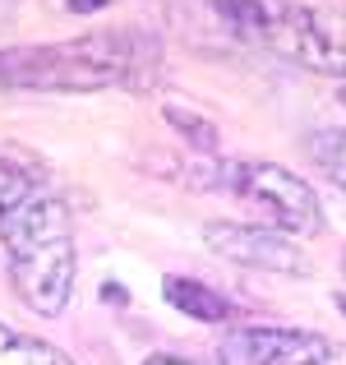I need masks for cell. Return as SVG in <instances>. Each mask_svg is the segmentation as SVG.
Listing matches in <instances>:
<instances>
[{
  "instance_id": "obj_1",
  "label": "cell",
  "mask_w": 346,
  "mask_h": 365,
  "mask_svg": "<svg viewBox=\"0 0 346 365\" xmlns=\"http://www.w3.org/2000/svg\"><path fill=\"white\" fill-rule=\"evenodd\" d=\"M162 83V42L148 28H98L70 42L0 46V93H152Z\"/></svg>"
},
{
  "instance_id": "obj_2",
  "label": "cell",
  "mask_w": 346,
  "mask_h": 365,
  "mask_svg": "<svg viewBox=\"0 0 346 365\" xmlns=\"http://www.w3.org/2000/svg\"><path fill=\"white\" fill-rule=\"evenodd\" d=\"M0 245L9 259V277L23 305L42 319H61L79 282V245L65 199L33 195L0 213Z\"/></svg>"
},
{
  "instance_id": "obj_3",
  "label": "cell",
  "mask_w": 346,
  "mask_h": 365,
  "mask_svg": "<svg viewBox=\"0 0 346 365\" xmlns=\"http://www.w3.org/2000/svg\"><path fill=\"white\" fill-rule=\"evenodd\" d=\"M208 185L226 190L231 199H240L245 208H254L268 227L286 236H314L323 227V204L314 195V185L305 176H295L282 162H263V158H208Z\"/></svg>"
},
{
  "instance_id": "obj_4",
  "label": "cell",
  "mask_w": 346,
  "mask_h": 365,
  "mask_svg": "<svg viewBox=\"0 0 346 365\" xmlns=\"http://www.w3.org/2000/svg\"><path fill=\"white\" fill-rule=\"evenodd\" d=\"M263 46L277 56L346 79V5H295V0H273Z\"/></svg>"
},
{
  "instance_id": "obj_5",
  "label": "cell",
  "mask_w": 346,
  "mask_h": 365,
  "mask_svg": "<svg viewBox=\"0 0 346 365\" xmlns=\"http://www.w3.org/2000/svg\"><path fill=\"white\" fill-rule=\"evenodd\" d=\"M217 356L226 365H323L342 361L346 351L332 347L323 333L286 329V324H240L222 338Z\"/></svg>"
},
{
  "instance_id": "obj_6",
  "label": "cell",
  "mask_w": 346,
  "mask_h": 365,
  "mask_svg": "<svg viewBox=\"0 0 346 365\" xmlns=\"http://www.w3.org/2000/svg\"><path fill=\"white\" fill-rule=\"evenodd\" d=\"M204 241L213 255H222L226 264L240 268H263V273H310L305 250L295 245V236L277 232V227H249V222H213L204 227Z\"/></svg>"
},
{
  "instance_id": "obj_7",
  "label": "cell",
  "mask_w": 346,
  "mask_h": 365,
  "mask_svg": "<svg viewBox=\"0 0 346 365\" xmlns=\"http://www.w3.org/2000/svg\"><path fill=\"white\" fill-rule=\"evenodd\" d=\"M46 180H51V167L37 148L28 143H14V139H0V213L23 199L42 195Z\"/></svg>"
},
{
  "instance_id": "obj_8",
  "label": "cell",
  "mask_w": 346,
  "mask_h": 365,
  "mask_svg": "<svg viewBox=\"0 0 346 365\" xmlns=\"http://www.w3.org/2000/svg\"><path fill=\"white\" fill-rule=\"evenodd\" d=\"M162 296H167L180 314H189V319H199V324L236 319V301H226L217 287L199 282V277H162Z\"/></svg>"
},
{
  "instance_id": "obj_9",
  "label": "cell",
  "mask_w": 346,
  "mask_h": 365,
  "mask_svg": "<svg viewBox=\"0 0 346 365\" xmlns=\"http://www.w3.org/2000/svg\"><path fill=\"white\" fill-rule=\"evenodd\" d=\"M217 19L231 28V37L240 42H263L268 37V19H273V0H208Z\"/></svg>"
},
{
  "instance_id": "obj_10",
  "label": "cell",
  "mask_w": 346,
  "mask_h": 365,
  "mask_svg": "<svg viewBox=\"0 0 346 365\" xmlns=\"http://www.w3.org/2000/svg\"><path fill=\"white\" fill-rule=\"evenodd\" d=\"M167 125L185 139L189 153H199V158H217L222 153V134H217V125L204 116V111L185 107V102H167Z\"/></svg>"
},
{
  "instance_id": "obj_11",
  "label": "cell",
  "mask_w": 346,
  "mask_h": 365,
  "mask_svg": "<svg viewBox=\"0 0 346 365\" xmlns=\"http://www.w3.org/2000/svg\"><path fill=\"white\" fill-rule=\"evenodd\" d=\"M0 365H70L61 347L42 338H28V333H14L9 324H0Z\"/></svg>"
},
{
  "instance_id": "obj_12",
  "label": "cell",
  "mask_w": 346,
  "mask_h": 365,
  "mask_svg": "<svg viewBox=\"0 0 346 365\" xmlns=\"http://www.w3.org/2000/svg\"><path fill=\"white\" fill-rule=\"evenodd\" d=\"M310 158L319 162V171L346 195V130H319L310 139Z\"/></svg>"
},
{
  "instance_id": "obj_13",
  "label": "cell",
  "mask_w": 346,
  "mask_h": 365,
  "mask_svg": "<svg viewBox=\"0 0 346 365\" xmlns=\"http://www.w3.org/2000/svg\"><path fill=\"white\" fill-rule=\"evenodd\" d=\"M111 0H65V9L70 14H98V9H107Z\"/></svg>"
},
{
  "instance_id": "obj_14",
  "label": "cell",
  "mask_w": 346,
  "mask_h": 365,
  "mask_svg": "<svg viewBox=\"0 0 346 365\" xmlns=\"http://www.w3.org/2000/svg\"><path fill=\"white\" fill-rule=\"evenodd\" d=\"M332 301H337V310H342V319H346V292H337Z\"/></svg>"
},
{
  "instance_id": "obj_15",
  "label": "cell",
  "mask_w": 346,
  "mask_h": 365,
  "mask_svg": "<svg viewBox=\"0 0 346 365\" xmlns=\"http://www.w3.org/2000/svg\"><path fill=\"white\" fill-rule=\"evenodd\" d=\"M337 102H342V107H346V83H342V88H337Z\"/></svg>"
},
{
  "instance_id": "obj_16",
  "label": "cell",
  "mask_w": 346,
  "mask_h": 365,
  "mask_svg": "<svg viewBox=\"0 0 346 365\" xmlns=\"http://www.w3.org/2000/svg\"><path fill=\"white\" fill-rule=\"evenodd\" d=\"M342 273H346V255H342Z\"/></svg>"
}]
</instances>
